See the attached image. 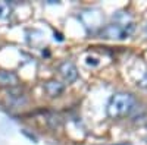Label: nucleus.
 <instances>
[{
  "label": "nucleus",
  "instance_id": "nucleus-4",
  "mask_svg": "<svg viewBox=\"0 0 147 145\" xmlns=\"http://www.w3.org/2000/svg\"><path fill=\"white\" fill-rule=\"evenodd\" d=\"M59 74H60V76H62L68 84H71V82H75L77 79H78V70H77V66L74 65L72 62H63V63H60L59 65Z\"/></svg>",
  "mask_w": 147,
  "mask_h": 145
},
{
  "label": "nucleus",
  "instance_id": "nucleus-7",
  "mask_svg": "<svg viewBox=\"0 0 147 145\" xmlns=\"http://www.w3.org/2000/svg\"><path fill=\"white\" fill-rule=\"evenodd\" d=\"M12 7L7 2H0V21H5L10 16Z\"/></svg>",
  "mask_w": 147,
  "mask_h": 145
},
{
  "label": "nucleus",
  "instance_id": "nucleus-1",
  "mask_svg": "<svg viewBox=\"0 0 147 145\" xmlns=\"http://www.w3.org/2000/svg\"><path fill=\"white\" fill-rule=\"evenodd\" d=\"M136 100L128 92H116L110 97L107 104V114L112 119H119L129 114L134 108Z\"/></svg>",
  "mask_w": 147,
  "mask_h": 145
},
{
  "label": "nucleus",
  "instance_id": "nucleus-8",
  "mask_svg": "<svg viewBox=\"0 0 147 145\" xmlns=\"http://www.w3.org/2000/svg\"><path fill=\"white\" fill-rule=\"evenodd\" d=\"M146 129H147V125H146Z\"/></svg>",
  "mask_w": 147,
  "mask_h": 145
},
{
  "label": "nucleus",
  "instance_id": "nucleus-6",
  "mask_svg": "<svg viewBox=\"0 0 147 145\" xmlns=\"http://www.w3.org/2000/svg\"><path fill=\"white\" fill-rule=\"evenodd\" d=\"M43 87H44V91L50 97H59L60 94L65 91V85H63V84H60L59 81H56V79L44 82Z\"/></svg>",
  "mask_w": 147,
  "mask_h": 145
},
{
  "label": "nucleus",
  "instance_id": "nucleus-5",
  "mask_svg": "<svg viewBox=\"0 0 147 145\" xmlns=\"http://www.w3.org/2000/svg\"><path fill=\"white\" fill-rule=\"evenodd\" d=\"M18 84H19V78L15 72L0 69V87L13 88V87H18Z\"/></svg>",
  "mask_w": 147,
  "mask_h": 145
},
{
  "label": "nucleus",
  "instance_id": "nucleus-3",
  "mask_svg": "<svg viewBox=\"0 0 147 145\" xmlns=\"http://www.w3.org/2000/svg\"><path fill=\"white\" fill-rule=\"evenodd\" d=\"M128 34H129V31L127 29V27H121L118 23L106 25L100 31V35L103 38H125V37H128Z\"/></svg>",
  "mask_w": 147,
  "mask_h": 145
},
{
  "label": "nucleus",
  "instance_id": "nucleus-2",
  "mask_svg": "<svg viewBox=\"0 0 147 145\" xmlns=\"http://www.w3.org/2000/svg\"><path fill=\"white\" fill-rule=\"evenodd\" d=\"M6 103L12 107H22L28 103V97L19 87L7 88L6 91Z\"/></svg>",
  "mask_w": 147,
  "mask_h": 145
}]
</instances>
